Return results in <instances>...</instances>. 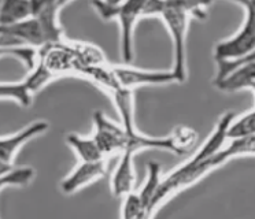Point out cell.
I'll return each mask as SVG.
<instances>
[{
    "instance_id": "6da1fadb",
    "label": "cell",
    "mask_w": 255,
    "mask_h": 219,
    "mask_svg": "<svg viewBox=\"0 0 255 219\" xmlns=\"http://www.w3.org/2000/svg\"><path fill=\"white\" fill-rule=\"evenodd\" d=\"M235 115L236 114L233 111H228L225 114H222L217 122L214 130L207 137L205 144L194 153V156L181 164L180 167L173 170L165 178H162L152 204H151L152 217L158 207L166 202L169 197L176 195L177 192L192 186L203 177L210 174L211 171H214L218 167H221L222 164L229 162L222 151V147L228 142V126L235 118Z\"/></svg>"
},
{
    "instance_id": "7a4b0ae2",
    "label": "cell",
    "mask_w": 255,
    "mask_h": 219,
    "mask_svg": "<svg viewBox=\"0 0 255 219\" xmlns=\"http://www.w3.org/2000/svg\"><path fill=\"white\" fill-rule=\"evenodd\" d=\"M214 0H147L144 16H159L173 43V74L177 84L187 80V32L189 19H205L207 7Z\"/></svg>"
},
{
    "instance_id": "3957f363",
    "label": "cell",
    "mask_w": 255,
    "mask_h": 219,
    "mask_svg": "<svg viewBox=\"0 0 255 219\" xmlns=\"http://www.w3.org/2000/svg\"><path fill=\"white\" fill-rule=\"evenodd\" d=\"M147 0H120L117 3H106L94 0L92 5L103 19H117L121 26V55L125 63L133 60V36L136 23L144 16Z\"/></svg>"
},
{
    "instance_id": "277c9868",
    "label": "cell",
    "mask_w": 255,
    "mask_h": 219,
    "mask_svg": "<svg viewBox=\"0 0 255 219\" xmlns=\"http://www.w3.org/2000/svg\"><path fill=\"white\" fill-rule=\"evenodd\" d=\"M244 8V21L238 33L231 37L217 43L214 47V60L231 62L255 51V12L250 5H242Z\"/></svg>"
},
{
    "instance_id": "5b68a950",
    "label": "cell",
    "mask_w": 255,
    "mask_h": 219,
    "mask_svg": "<svg viewBox=\"0 0 255 219\" xmlns=\"http://www.w3.org/2000/svg\"><path fill=\"white\" fill-rule=\"evenodd\" d=\"M54 78L48 74L44 67L37 62L29 70V74L19 82H0V100L8 99L22 107H29L32 104L33 96L48 85Z\"/></svg>"
},
{
    "instance_id": "8992f818",
    "label": "cell",
    "mask_w": 255,
    "mask_h": 219,
    "mask_svg": "<svg viewBox=\"0 0 255 219\" xmlns=\"http://www.w3.org/2000/svg\"><path fill=\"white\" fill-rule=\"evenodd\" d=\"M94 140L105 156L122 152L127 140V130L124 129V126L114 123L100 111H96L94 114Z\"/></svg>"
},
{
    "instance_id": "52a82bcc",
    "label": "cell",
    "mask_w": 255,
    "mask_h": 219,
    "mask_svg": "<svg viewBox=\"0 0 255 219\" xmlns=\"http://www.w3.org/2000/svg\"><path fill=\"white\" fill-rule=\"evenodd\" d=\"M30 16L39 22L47 37V44L56 43L65 38L63 29L59 23V11L62 10L61 0H29Z\"/></svg>"
},
{
    "instance_id": "ba28073f",
    "label": "cell",
    "mask_w": 255,
    "mask_h": 219,
    "mask_svg": "<svg viewBox=\"0 0 255 219\" xmlns=\"http://www.w3.org/2000/svg\"><path fill=\"white\" fill-rule=\"evenodd\" d=\"M114 76L120 85L128 89L143 87V85H167L176 81L173 71H147L130 66L111 65Z\"/></svg>"
},
{
    "instance_id": "9c48e42d",
    "label": "cell",
    "mask_w": 255,
    "mask_h": 219,
    "mask_svg": "<svg viewBox=\"0 0 255 219\" xmlns=\"http://www.w3.org/2000/svg\"><path fill=\"white\" fill-rule=\"evenodd\" d=\"M107 173V160L96 162H80L76 169L61 182V191L65 195H72L83 189L95 181L100 180Z\"/></svg>"
},
{
    "instance_id": "30bf717a",
    "label": "cell",
    "mask_w": 255,
    "mask_h": 219,
    "mask_svg": "<svg viewBox=\"0 0 255 219\" xmlns=\"http://www.w3.org/2000/svg\"><path fill=\"white\" fill-rule=\"evenodd\" d=\"M48 123L45 120H34L30 125L25 126L14 134L0 137V159L7 164H14V159L18 151L40 134H43L48 129Z\"/></svg>"
},
{
    "instance_id": "8fae6325",
    "label": "cell",
    "mask_w": 255,
    "mask_h": 219,
    "mask_svg": "<svg viewBox=\"0 0 255 219\" xmlns=\"http://www.w3.org/2000/svg\"><path fill=\"white\" fill-rule=\"evenodd\" d=\"M107 93L110 95L113 103L116 106L117 111L121 118V123L128 133H133L137 130L134 123V100L133 89H128L117 82L116 85L110 88Z\"/></svg>"
},
{
    "instance_id": "7c38bea8",
    "label": "cell",
    "mask_w": 255,
    "mask_h": 219,
    "mask_svg": "<svg viewBox=\"0 0 255 219\" xmlns=\"http://www.w3.org/2000/svg\"><path fill=\"white\" fill-rule=\"evenodd\" d=\"M134 153L124 151L120 156V162L111 178V192L116 197H124L127 193L133 191L134 181Z\"/></svg>"
},
{
    "instance_id": "4fadbf2b",
    "label": "cell",
    "mask_w": 255,
    "mask_h": 219,
    "mask_svg": "<svg viewBox=\"0 0 255 219\" xmlns=\"http://www.w3.org/2000/svg\"><path fill=\"white\" fill-rule=\"evenodd\" d=\"M66 142L76 152L80 162H96V160L106 159L103 152L100 151L99 145L94 140V137L85 138V137L70 133L66 136Z\"/></svg>"
},
{
    "instance_id": "5bb4252c",
    "label": "cell",
    "mask_w": 255,
    "mask_h": 219,
    "mask_svg": "<svg viewBox=\"0 0 255 219\" xmlns=\"http://www.w3.org/2000/svg\"><path fill=\"white\" fill-rule=\"evenodd\" d=\"M161 173V164L158 163V162H148V164H147V180H145L144 185L141 186V189L137 192L140 200H141L145 211H147V218L152 217V214H151V204H152L154 196H155L156 191H158V186H159L162 181Z\"/></svg>"
},
{
    "instance_id": "9a60e30c",
    "label": "cell",
    "mask_w": 255,
    "mask_h": 219,
    "mask_svg": "<svg viewBox=\"0 0 255 219\" xmlns=\"http://www.w3.org/2000/svg\"><path fill=\"white\" fill-rule=\"evenodd\" d=\"M29 0H0V25H12L30 18Z\"/></svg>"
},
{
    "instance_id": "2e32d148",
    "label": "cell",
    "mask_w": 255,
    "mask_h": 219,
    "mask_svg": "<svg viewBox=\"0 0 255 219\" xmlns=\"http://www.w3.org/2000/svg\"><path fill=\"white\" fill-rule=\"evenodd\" d=\"M255 134V110H251L246 114L236 116L231 120L228 126V140L232 138H242V137L254 136Z\"/></svg>"
},
{
    "instance_id": "e0dca14e",
    "label": "cell",
    "mask_w": 255,
    "mask_h": 219,
    "mask_svg": "<svg viewBox=\"0 0 255 219\" xmlns=\"http://www.w3.org/2000/svg\"><path fill=\"white\" fill-rule=\"evenodd\" d=\"M121 217L124 219H148L143 203L140 200L137 192L130 191L122 197Z\"/></svg>"
},
{
    "instance_id": "ac0fdd59",
    "label": "cell",
    "mask_w": 255,
    "mask_h": 219,
    "mask_svg": "<svg viewBox=\"0 0 255 219\" xmlns=\"http://www.w3.org/2000/svg\"><path fill=\"white\" fill-rule=\"evenodd\" d=\"M34 170L32 167H12L0 177V191L6 186H25L33 180Z\"/></svg>"
},
{
    "instance_id": "d6986e66",
    "label": "cell",
    "mask_w": 255,
    "mask_h": 219,
    "mask_svg": "<svg viewBox=\"0 0 255 219\" xmlns=\"http://www.w3.org/2000/svg\"><path fill=\"white\" fill-rule=\"evenodd\" d=\"M229 1H233V3H238L239 5H250L255 12V0H229Z\"/></svg>"
},
{
    "instance_id": "ffe728a7",
    "label": "cell",
    "mask_w": 255,
    "mask_h": 219,
    "mask_svg": "<svg viewBox=\"0 0 255 219\" xmlns=\"http://www.w3.org/2000/svg\"><path fill=\"white\" fill-rule=\"evenodd\" d=\"M12 167H14V164H7L0 159V177H1L3 174H6L7 171H10Z\"/></svg>"
},
{
    "instance_id": "44dd1931",
    "label": "cell",
    "mask_w": 255,
    "mask_h": 219,
    "mask_svg": "<svg viewBox=\"0 0 255 219\" xmlns=\"http://www.w3.org/2000/svg\"><path fill=\"white\" fill-rule=\"evenodd\" d=\"M69 1H70V0H61V3L63 7H65ZM103 1H106V3H117V1H120V0H103Z\"/></svg>"
},
{
    "instance_id": "7402d4cb",
    "label": "cell",
    "mask_w": 255,
    "mask_h": 219,
    "mask_svg": "<svg viewBox=\"0 0 255 219\" xmlns=\"http://www.w3.org/2000/svg\"><path fill=\"white\" fill-rule=\"evenodd\" d=\"M251 91H253V92H254V95H255V84L253 85V87H251Z\"/></svg>"
}]
</instances>
